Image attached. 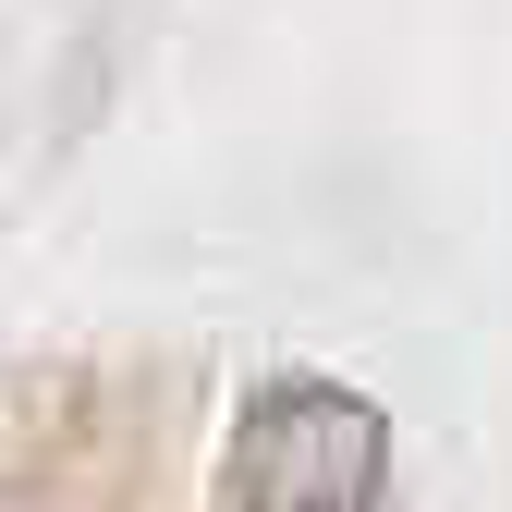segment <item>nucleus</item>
<instances>
[{
  "mask_svg": "<svg viewBox=\"0 0 512 512\" xmlns=\"http://www.w3.org/2000/svg\"><path fill=\"white\" fill-rule=\"evenodd\" d=\"M403 464H391V415L354 378L281 366L256 378L232 439H220V512H391Z\"/></svg>",
  "mask_w": 512,
  "mask_h": 512,
  "instance_id": "f257e3e1",
  "label": "nucleus"
},
{
  "mask_svg": "<svg viewBox=\"0 0 512 512\" xmlns=\"http://www.w3.org/2000/svg\"><path fill=\"white\" fill-rule=\"evenodd\" d=\"M0 512H98V452L74 391H0Z\"/></svg>",
  "mask_w": 512,
  "mask_h": 512,
  "instance_id": "f03ea898",
  "label": "nucleus"
}]
</instances>
